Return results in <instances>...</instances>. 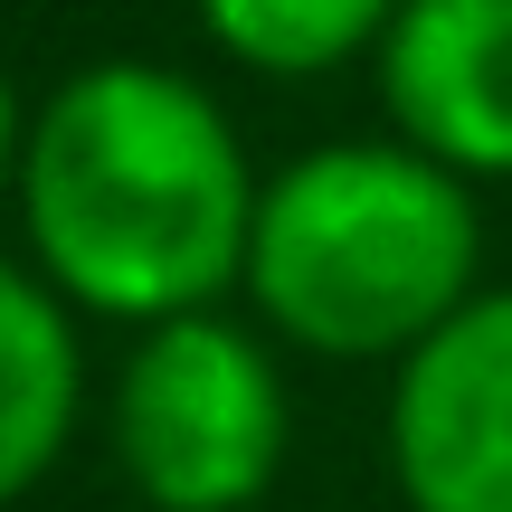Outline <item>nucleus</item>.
Segmentation results:
<instances>
[{
  "instance_id": "obj_5",
  "label": "nucleus",
  "mask_w": 512,
  "mask_h": 512,
  "mask_svg": "<svg viewBox=\"0 0 512 512\" xmlns=\"http://www.w3.org/2000/svg\"><path fill=\"white\" fill-rule=\"evenodd\" d=\"M380 95L418 162L512 181V0H399L380 38Z\"/></svg>"
},
{
  "instance_id": "obj_1",
  "label": "nucleus",
  "mask_w": 512,
  "mask_h": 512,
  "mask_svg": "<svg viewBox=\"0 0 512 512\" xmlns=\"http://www.w3.org/2000/svg\"><path fill=\"white\" fill-rule=\"evenodd\" d=\"M256 171L219 95L152 57H95L29 114V275L95 323H190L247 285Z\"/></svg>"
},
{
  "instance_id": "obj_7",
  "label": "nucleus",
  "mask_w": 512,
  "mask_h": 512,
  "mask_svg": "<svg viewBox=\"0 0 512 512\" xmlns=\"http://www.w3.org/2000/svg\"><path fill=\"white\" fill-rule=\"evenodd\" d=\"M399 0H200V29L219 57L256 76H332L351 57H380Z\"/></svg>"
},
{
  "instance_id": "obj_3",
  "label": "nucleus",
  "mask_w": 512,
  "mask_h": 512,
  "mask_svg": "<svg viewBox=\"0 0 512 512\" xmlns=\"http://www.w3.org/2000/svg\"><path fill=\"white\" fill-rule=\"evenodd\" d=\"M294 399L275 351L228 313H190L114 370V456L152 512H247L285 475Z\"/></svg>"
},
{
  "instance_id": "obj_8",
  "label": "nucleus",
  "mask_w": 512,
  "mask_h": 512,
  "mask_svg": "<svg viewBox=\"0 0 512 512\" xmlns=\"http://www.w3.org/2000/svg\"><path fill=\"white\" fill-rule=\"evenodd\" d=\"M19 152H29V114H19V86L0 76V200H19Z\"/></svg>"
},
{
  "instance_id": "obj_4",
  "label": "nucleus",
  "mask_w": 512,
  "mask_h": 512,
  "mask_svg": "<svg viewBox=\"0 0 512 512\" xmlns=\"http://www.w3.org/2000/svg\"><path fill=\"white\" fill-rule=\"evenodd\" d=\"M389 475L408 512H512V285H484L399 361Z\"/></svg>"
},
{
  "instance_id": "obj_2",
  "label": "nucleus",
  "mask_w": 512,
  "mask_h": 512,
  "mask_svg": "<svg viewBox=\"0 0 512 512\" xmlns=\"http://www.w3.org/2000/svg\"><path fill=\"white\" fill-rule=\"evenodd\" d=\"M484 219L408 143H313L256 190L247 304L323 361H408L475 304Z\"/></svg>"
},
{
  "instance_id": "obj_6",
  "label": "nucleus",
  "mask_w": 512,
  "mask_h": 512,
  "mask_svg": "<svg viewBox=\"0 0 512 512\" xmlns=\"http://www.w3.org/2000/svg\"><path fill=\"white\" fill-rule=\"evenodd\" d=\"M76 399H86V351L67 304L0 256V512L67 456Z\"/></svg>"
}]
</instances>
